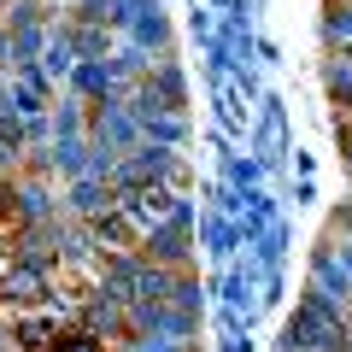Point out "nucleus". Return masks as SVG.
I'll use <instances>...</instances> for the list:
<instances>
[{
    "mask_svg": "<svg viewBox=\"0 0 352 352\" xmlns=\"http://www.w3.org/2000/svg\"><path fill=\"white\" fill-rule=\"evenodd\" d=\"M118 206L135 217L141 235H153L159 223H170L182 212V188H170V182H135V188H118Z\"/></svg>",
    "mask_w": 352,
    "mask_h": 352,
    "instance_id": "f257e3e1",
    "label": "nucleus"
},
{
    "mask_svg": "<svg viewBox=\"0 0 352 352\" xmlns=\"http://www.w3.org/2000/svg\"><path fill=\"white\" fill-rule=\"evenodd\" d=\"M288 346H340V317L329 311L317 294L300 305V311H294V323H288Z\"/></svg>",
    "mask_w": 352,
    "mask_h": 352,
    "instance_id": "f03ea898",
    "label": "nucleus"
},
{
    "mask_svg": "<svg viewBox=\"0 0 352 352\" xmlns=\"http://www.w3.org/2000/svg\"><path fill=\"white\" fill-rule=\"evenodd\" d=\"M118 206V188L106 182V176H76L71 182V212L82 217V223H94L100 212H112Z\"/></svg>",
    "mask_w": 352,
    "mask_h": 352,
    "instance_id": "7ed1b4c3",
    "label": "nucleus"
},
{
    "mask_svg": "<svg viewBox=\"0 0 352 352\" xmlns=\"http://www.w3.org/2000/svg\"><path fill=\"white\" fill-rule=\"evenodd\" d=\"M135 41H141V47H159V41H164V18H159V6H141V18H135Z\"/></svg>",
    "mask_w": 352,
    "mask_h": 352,
    "instance_id": "20e7f679",
    "label": "nucleus"
},
{
    "mask_svg": "<svg viewBox=\"0 0 352 352\" xmlns=\"http://www.w3.org/2000/svg\"><path fill=\"white\" fill-rule=\"evenodd\" d=\"M282 153V106L264 100V159H276Z\"/></svg>",
    "mask_w": 352,
    "mask_h": 352,
    "instance_id": "39448f33",
    "label": "nucleus"
},
{
    "mask_svg": "<svg viewBox=\"0 0 352 352\" xmlns=\"http://www.w3.org/2000/svg\"><path fill=\"white\" fill-rule=\"evenodd\" d=\"M59 352H106V340L82 329V335H65V346H59Z\"/></svg>",
    "mask_w": 352,
    "mask_h": 352,
    "instance_id": "423d86ee",
    "label": "nucleus"
}]
</instances>
